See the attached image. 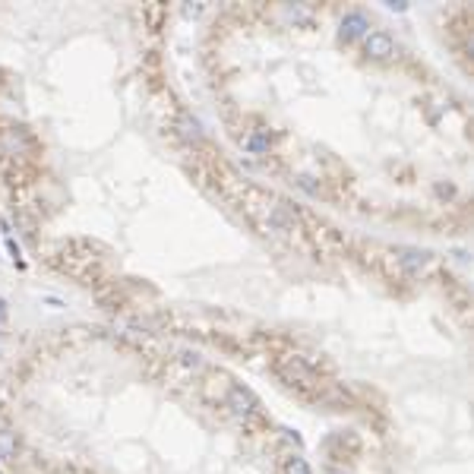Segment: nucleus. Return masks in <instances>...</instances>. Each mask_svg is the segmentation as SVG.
<instances>
[{
    "label": "nucleus",
    "mask_w": 474,
    "mask_h": 474,
    "mask_svg": "<svg viewBox=\"0 0 474 474\" xmlns=\"http://www.w3.org/2000/svg\"><path fill=\"white\" fill-rule=\"evenodd\" d=\"M396 259H398V266L408 269V272H421V269H427L430 266V253L427 250H411V247H398L396 250Z\"/></svg>",
    "instance_id": "nucleus-6"
},
{
    "label": "nucleus",
    "mask_w": 474,
    "mask_h": 474,
    "mask_svg": "<svg viewBox=\"0 0 474 474\" xmlns=\"http://www.w3.org/2000/svg\"><path fill=\"white\" fill-rule=\"evenodd\" d=\"M228 408L231 414L240 421H253L259 418V402L257 396H253L250 389H244V386H228Z\"/></svg>",
    "instance_id": "nucleus-2"
},
{
    "label": "nucleus",
    "mask_w": 474,
    "mask_h": 474,
    "mask_svg": "<svg viewBox=\"0 0 474 474\" xmlns=\"http://www.w3.org/2000/svg\"><path fill=\"white\" fill-rule=\"evenodd\" d=\"M4 319H6V301L0 297V323H4Z\"/></svg>",
    "instance_id": "nucleus-13"
},
{
    "label": "nucleus",
    "mask_w": 474,
    "mask_h": 474,
    "mask_svg": "<svg viewBox=\"0 0 474 474\" xmlns=\"http://www.w3.org/2000/svg\"><path fill=\"white\" fill-rule=\"evenodd\" d=\"M386 6H389L392 13H405L408 10V0H386Z\"/></svg>",
    "instance_id": "nucleus-12"
},
{
    "label": "nucleus",
    "mask_w": 474,
    "mask_h": 474,
    "mask_svg": "<svg viewBox=\"0 0 474 474\" xmlns=\"http://www.w3.org/2000/svg\"><path fill=\"white\" fill-rule=\"evenodd\" d=\"M269 145H272L269 130H250L247 140H244V152H250V155H262V152H269Z\"/></svg>",
    "instance_id": "nucleus-8"
},
{
    "label": "nucleus",
    "mask_w": 474,
    "mask_h": 474,
    "mask_svg": "<svg viewBox=\"0 0 474 474\" xmlns=\"http://www.w3.org/2000/svg\"><path fill=\"white\" fill-rule=\"evenodd\" d=\"M19 455V440L13 430L0 427V462H16Z\"/></svg>",
    "instance_id": "nucleus-9"
},
{
    "label": "nucleus",
    "mask_w": 474,
    "mask_h": 474,
    "mask_svg": "<svg viewBox=\"0 0 474 474\" xmlns=\"http://www.w3.org/2000/svg\"><path fill=\"white\" fill-rule=\"evenodd\" d=\"M370 35V19L364 16L361 10H351L341 16V26H339V38L345 41V45H351L357 38H367Z\"/></svg>",
    "instance_id": "nucleus-4"
},
{
    "label": "nucleus",
    "mask_w": 474,
    "mask_h": 474,
    "mask_svg": "<svg viewBox=\"0 0 474 474\" xmlns=\"http://www.w3.org/2000/svg\"><path fill=\"white\" fill-rule=\"evenodd\" d=\"M364 54H367L370 61H389V57L396 54V38H392L389 32H370L367 38H364Z\"/></svg>",
    "instance_id": "nucleus-5"
},
{
    "label": "nucleus",
    "mask_w": 474,
    "mask_h": 474,
    "mask_svg": "<svg viewBox=\"0 0 474 474\" xmlns=\"http://www.w3.org/2000/svg\"><path fill=\"white\" fill-rule=\"evenodd\" d=\"M177 133L184 136L190 145H200L202 140H206V133H202V123L196 120L193 114H180V118H177Z\"/></svg>",
    "instance_id": "nucleus-7"
},
{
    "label": "nucleus",
    "mask_w": 474,
    "mask_h": 474,
    "mask_svg": "<svg viewBox=\"0 0 474 474\" xmlns=\"http://www.w3.org/2000/svg\"><path fill=\"white\" fill-rule=\"evenodd\" d=\"M329 474H341V471H335V468H332V471H329Z\"/></svg>",
    "instance_id": "nucleus-14"
},
{
    "label": "nucleus",
    "mask_w": 474,
    "mask_h": 474,
    "mask_svg": "<svg viewBox=\"0 0 474 474\" xmlns=\"http://www.w3.org/2000/svg\"><path fill=\"white\" fill-rule=\"evenodd\" d=\"M279 376L291 386H301V389H316L319 386V376L313 373L304 361H297V357H284V361H279Z\"/></svg>",
    "instance_id": "nucleus-1"
},
{
    "label": "nucleus",
    "mask_w": 474,
    "mask_h": 474,
    "mask_svg": "<svg viewBox=\"0 0 474 474\" xmlns=\"http://www.w3.org/2000/svg\"><path fill=\"white\" fill-rule=\"evenodd\" d=\"M32 149V140L23 127H4L0 130V155L4 158H19V155H29Z\"/></svg>",
    "instance_id": "nucleus-3"
},
{
    "label": "nucleus",
    "mask_w": 474,
    "mask_h": 474,
    "mask_svg": "<svg viewBox=\"0 0 474 474\" xmlns=\"http://www.w3.org/2000/svg\"><path fill=\"white\" fill-rule=\"evenodd\" d=\"M284 474H313V468L307 465V458L291 455V458H284Z\"/></svg>",
    "instance_id": "nucleus-10"
},
{
    "label": "nucleus",
    "mask_w": 474,
    "mask_h": 474,
    "mask_svg": "<svg viewBox=\"0 0 474 474\" xmlns=\"http://www.w3.org/2000/svg\"><path fill=\"white\" fill-rule=\"evenodd\" d=\"M297 184H301L304 190H307V193H319V187H316V177H310V174H301V177H297Z\"/></svg>",
    "instance_id": "nucleus-11"
}]
</instances>
